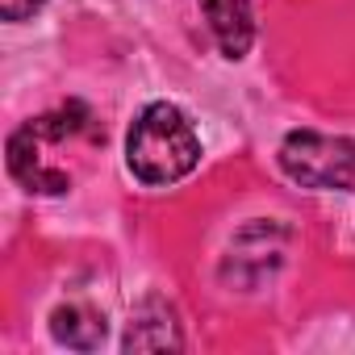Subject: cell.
Here are the masks:
<instances>
[{
    "label": "cell",
    "mask_w": 355,
    "mask_h": 355,
    "mask_svg": "<svg viewBox=\"0 0 355 355\" xmlns=\"http://www.w3.org/2000/svg\"><path fill=\"white\" fill-rule=\"evenodd\" d=\"M42 5H46V0H0V17H5V21H26Z\"/></svg>",
    "instance_id": "52a82bcc"
},
{
    "label": "cell",
    "mask_w": 355,
    "mask_h": 355,
    "mask_svg": "<svg viewBox=\"0 0 355 355\" xmlns=\"http://www.w3.org/2000/svg\"><path fill=\"white\" fill-rule=\"evenodd\" d=\"M80 134L96 138V125H92L84 105H63V109H55L46 117H34L21 130H13V138H9V171H13V180L26 193H38V197L67 193L71 189V171L59 167L51 159V150L67 146Z\"/></svg>",
    "instance_id": "7a4b0ae2"
},
{
    "label": "cell",
    "mask_w": 355,
    "mask_h": 355,
    "mask_svg": "<svg viewBox=\"0 0 355 355\" xmlns=\"http://www.w3.org/2000/svg\"><path fill=\"white\" fill-rule=\"evenodd\" d=\"M51 330H55L59 343H67L76 351H92L105 338V318L88 305H59L55 318H51Z\"/></svg>",
    "instance_id": "8992f818"
},
{
    "label": "cell",
    "mask_w": 355,
    "mask_h": 355,
    "mask_svg": "<svg viewBox=\"0 0 355 355\" xmlns=\"http://www.w3.org/2000/svg\"><path fill=\"white\" fill-rule=\"evenodd\" d=\"M125 351H167V347H184V334H180V322H175L171 305H163L159 297L142 301L130 330H125Z\"/></svg>",
    "instance_id": "5b68a950"
},
{
    "label": "cell",
    "mask_w": 355,
    "mask_h": 355,
    "mask_svg": "<svg viewBox=\"0 0 355 355\" xmlns=\"http://www.w3.org/2000/svg\"><path fill=\"white\" fill-rule=\"evenodd\" d=\"M209 34L226 59H247L255 42V0H201Z\"/></svg>",
    "instance_id": "277c9868"
},
{
    "label": "cell",
    "mask_w": 355,
    "mask_h": 355,
    "mask_svg": "<svg viewBox=\"0 0 355 355\" xmlns=\"http://www.w3.org/2000/svg\"><path fill=\"white\" fill-rule=\"evenodd\" d=\"M280 171L301 189L318 193H355V138L293 130L280 142Z\"/></svg>",
    "instance_id": "3957f363"
},
{
    "label": "cell",
    "mask_w": 355,
    "mask_h": 355,
    "mask_svg": "<svg viewBox=\"0 0 355 355\" xmlns=\"http://www.w3.org/2000/svg\"><path fill=\"white\" fill-rule=\"evenodd\" d=\"M197 163H201V138L184 117V109L155 101L134 117L125 134V167L134 171V180H142L146 189H167L180 184Z\"/></svg>",
    "instance_id": "6da1fadb"
}]
</instances>
